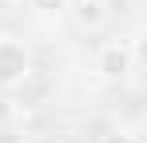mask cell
Segmentation results:
<instances>
[{
  "instance_id": "obj_8",
  "label": "cell",
  "mask_w": 147,
  "mask_h": 143,
  "mask_svg": "<svg viewBox=\"0 0 147 143\" xmlns=\"http://www.w3.org/2000/svg\"><path fill=\"white\" fill-rule=\"evenodd\" d=\"M99 143H139V135H131V131H119V127H115V131H107Z\"/></svg>"
},
{
  "instance_id": "obj_2",
  "label": "cell",
  "mask_w": 147,
  "mask_h": 143,
  "mask_svg": "<svg viewBox=\"0 0 147 143\" xmlns=\"http://www.w3.org/2000/svg\"><path fill=\"white\" fill-rule=\"evenodd\" d=\"M96 72L107 84H123L135 72V56H131V40H107L96 56Z\"/></svg>"
},
{
  "instance_id": "obj_1",
  "label": "cell",
  "mask_w": 147,
  "mask_h": 143,
  "mask_svg": "<svg viewBox=\"0 0 147 143\" xmlns=\"http://www.w3.org/2000/svg\"><path fill=\"white\" fill-rule=\"evenodd\" d=\"M32 76V52L16 36H0V95L16 92Z\"/></svg>"
},
{
  "instance_id": "obj_3",
  "label": "cell",
  "mask_w": 147,
  "mask_h": 143,
  "mask_svg": "<svg viewBox=\"0 0 147 143\" xmlns=\"http://www.w3.org/2000/svg\"><path fill=\"white\" fill-rule=\"evenodd\" d=\"M68 12L76 16V24H80L84 32H96V28H103V20H107V4H99V0H72Z\"/></svg>"
},
{
  "instance_id": "obj_6",
  "label": "cell",
  "mask_w": 147,
  "mask_h": 143,
  "mask_svg": "<svg viewBox=\"0 0 147 143\" xmlns=\"http://www.w3.org/2000/svg\"><path fill=\"white\" fill-rule=\"evenodd\" d=\"M16 115H20V103H16L12 95H0V127L16 123Z\"/></svg>"
},
{
  "instance_id": "obj_7",
  "label": "cell",
  "mask_w": 147,
  "mask_h": 143,
  "mask_svg": "<svg viewBox=\"0 0 147 143\" xmlns=\"http://www.w3.org/2000/svg\"><path fill=\"white\" fill-rule=\"evenodd\" d=\"M0 143H28V135L16 127V123H8V127H0Z\"/></svg>"
},
{
  "instance_id": "obj_5",
  "label": "cell",
  "mask_w": 147,
  "mask_h": 143,
  "mask_svg": "<svg viewBox=\"0 0 147 143\" xmlns=\"http://www.w3.org/2000/svg\"><path fill=\"white\" fill-rule=\"evenodd\" d=\"M131 56H135V68L139 72H147V28L131 40Z\"/></svg>"
},
{
  "instance_id": "obj_9",
  "label": "cell",
  "mask_w": 147,
  "mask_h": 143,
  "mask_svg": "<svg viewBox=\"0 0 147 143\" xmlns=\"http://www.w3.org/2000/svg\"><path fill=\"white\" fill-rule=\"evenodd\" d=\"M99 4H111V0H99Z\"/></svg>"
},
{
  "instance_id": "obj_10",
  "label": "cell",
  "mask_w": 147,
  "mask_h": 143,
  "mask_svg": "<svg viewBox=\"0 0 147 143\" xmlns=\"http://www.w3.org/2000/svg\"><path fill=\"white\" fill-rule=\"evenodd\" d=\"M143 4H147V0H143Z\"/></svg>"
},
{
  "instance_id": "obj_4",
  "label": "cell",
  "mask_w": 147,
  "mask_h": 143,
  "mask_svg": "<svg viewBox=\"0 0 147 143\" xmlns=\"http://www.w3.org/2000/svg\"><path fill=\"white\" fill-rule=\"evenodd\" d=\"M40 16H64L68 8H72V0H28Z\"/></svg>"
}]
</instances>
